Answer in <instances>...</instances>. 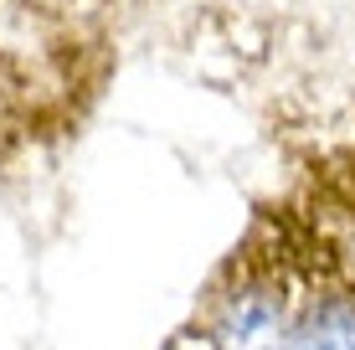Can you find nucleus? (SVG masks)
Returning <instances> with one entry per match:
<instances>
[{
  "mask_svg": "<svg viewBox=\"0 0 355 350\" xmlns=\"http://www.w3.org/2000/svg\"><path fill=\"white\" fill-rule=\"evenodd\" d=\"M293 350H355V283H324L299 299Z\"/></svg>",
  "mask_w": 355,
  "mask_h": 350,
  "instance_id": "1",
  "label": "nucleus"
}]
</instances>
